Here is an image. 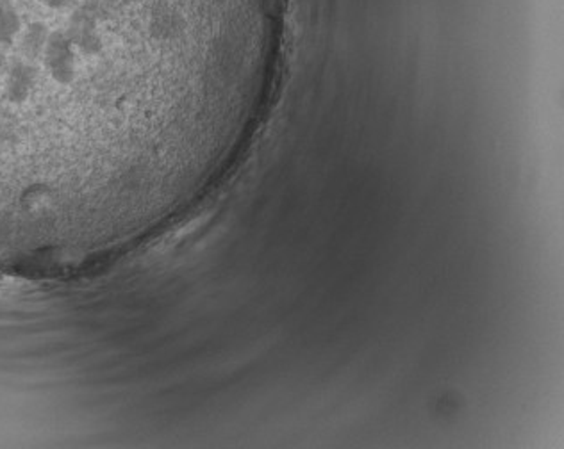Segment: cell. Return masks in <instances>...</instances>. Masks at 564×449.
<instances>
[{
    "mask_svg": "<svg viewBox=\"0 0 564 449\" xmlns=\"http://www.w3.org/2000/svg\"><path fill=\"white\" fill-rule=\"evenodd\" d=\"M76 0H44V4L50 9H65L68 5H72Z\"/></svg>",
    "mask_w": 564,
    "mask_h": 449,
    "instance_id": "cell-1",
    "label": "cell"
}]
</instances>
